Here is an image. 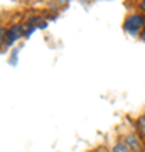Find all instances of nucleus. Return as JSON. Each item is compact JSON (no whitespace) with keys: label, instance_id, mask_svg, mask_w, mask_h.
Returning <instances> with one entry per match:
<instances>
[{"label":"nucleus","instance_id":"nucleus-8","mask_svg":"<svg viewBox=\"0 0 145 152\" xmlns=\"http://www.w3.org/2000/svg\"><path fill=\"white\" fill-rule=\"evenodd\" d=\"M140 152H145V147H142V149H140Z\"/></svg>","mask_w":145,"mask_h":152},{"label":"nucleus","instance_id":"nucleus-4","mask_svg":"<svg viewBox=\"0 0 145 152\" xmlns=\"http://www.w3.org/2000/svg\"><path fill=\"white\" fill-rule=\"evenodd\" d=\"M111 152H132V149H130L123 140H120V142H117V144L113 145V151Z\"/></svg>","mask_w":145,"mask_h":152},{"label":"nucleus","instance_id":"nucleus-5","mask_svg":"<svg viewBox=\"0 0 145 152\" xmlns=\"http://www.w3.org/2000/svg\"><path fill=\"white\" fill-rule=\"evenodd\" d=\"M137 127H138V130H140V135H142V139L145 140V113L144 115H140L138 120H137Z\"/></svg>","mask_w":145,"mask_h":152},{"label":"nucleus","instance_id":"nucleus-1","mask_svg":"<svg viewBox=\"0 0 145 152\" xmlns=\"http://www.w3.org/2000/svg\"><path fill=\"white\" fill-rule=\"evenodd\" d=\"M125 31L130 34H138L145 31V15L144 14H132L125 20Z\"/></svg>","mask_w":145,"mask_h":152},{"label":"nucleus","instance_id":"nucleus-6","mask_svg":"<svg viewBox=\"0 0 145 152\" xmlns=\"http://www.w3.org/2000/svg\"><path fill=\"white\" fill-rule=\"evenodd\" d=\"M140 9L145 12V0H142V4H140Z\"/></svg>","mask_w":145,"mask_h":152},{"label":"nucleus","instance_id":"nucleus-2","mask_svg":"<svg viewBox=\"0 0 145 152\" xmlns=\"http://www.w3.org/2000/svg\"><path fill=\"white\" fill-rule=\"evenodd\" d=\"M22 34H24V31H22L20 26H14V27H10L9 29V34H7V44H12L14 41H17Z\"/></svg>","mask_w":145,"mask_h":152},{"label":"nucleus","instance_id":"nucleus-9","mask_svg":"<svg viewBox=\"0 0 145 152\" xmlns=\"http://www.w3.org/2000/svg\"><path fill=\"white\" fill-rule=\"evenodd\" d=\"M98 152H100V151H98Z\"/></svg>","mask_w":145,"mask_h":152},{"label":"nucleus","instance_id":"nucleus-7","mask_svg":"<svg viewBox=\"0 0 145 152\" xmlns=\"http://www.w3.org/2000/svg\"><path fill=\"white\" fill-rule=\"evenodd\" d=\"M142 41H145V31L142 32Z\"/></svg>","mask_w":145,"mask_h":152},{"label":"nucleus","instance_id":"nucleus-3","mask_svg":"<svg viewBox=\"0 0 145 152\" xmlns=\"http://www.w3.org/2000/svg\"><path fill=\"white\" fill-rule=\"evenodd\" d=\"M123 142L127 144V145L133 151V149H142V145H140V142H138V137L135 135V134H128V135H125L123 137Z\"/></svg>","mask_w":145,"mask_h":152}]
</instances>
